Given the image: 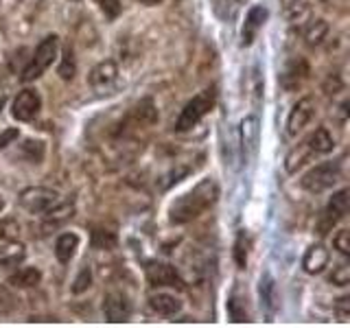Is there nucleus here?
I'll return each instance as SVG.
<instances>
[{
  "label": "nucleus",
  "mask_w": 350,
  "mask_h": 328,
  "mask_svg": "<svg viewBox=\"0 0 350 328\" xmlns=\"http://www.w3.org/2000/svg\"><path fill=\"white\" fill-rule=\"evenodd\" d=\"M313 158V151L306 147V142H300L298 147H293L289 153H287V158H284V171L287 173H298V169H302L306 162H309Z\"/></svg>",
  "instance_id": "21"
},
{
  "label": "nucleus",
  "mask_w": 350,
  "mask_h": 328,
  "mask_svg": "<svg viewBox=\"0 0 350 328\" xmlns=\"http://www.w3.org/2000/svg\"><path fill=\"white\" fill-rule=\"evenodd\" d=\"M241 153H243V162H250L256 156L258 138H260V120L258 116H245L241 120Z\"/></svg>",
  "instance_id": "10"
},
{
  "label": "nucleus",
  "mask_w": 350,
  "mask_h": 328,
  "mask_svg": "<svg viewBox=\"0 0 350 328\" xmlns=\"http://www.w3.org/2000/svg\"><path fill=\"white\" fill-rule=\"evenodd\" d=\"M118 245V238L114 232H107V230H94L92 232V247L96 249H114Z\"/></svg>",
  "instance_id": "28"
},
{
  "label": "nucleus",
  "mask_w": 350,
  "mask_h": 328,
  "mask_svg": "<svg viewBox=\"0 0 350 328\" xmlns=\"http://www.w3.org/2000/svg\"><path fill=\"white\" fill-rule=\"evenodd\" d=\"M7 232H9V223L0 221V238H5V236H7Z\"/></svg>",
  "instance_id": "38"
},
{
  "label": "nucleus",
  "mask_w": 350,
  "mask_h": 328,
  "mask_svg": "<svg viewBox=\"0 0 350 328\" xmlns=\"http://www.w3.org/2000/svg\"><path fill=\"white\" fill-rule=\"evenodd\" d=\"M228 315L232 322H250V315H247V309L245 304L239 300V295H230L228 298Z\"/></svg>",
  "instance_id": "27"
},
{
  "label": "nucleus",
  "mask_w": 350,
  "mask_h": 328,
  "mask_svg": "<svg viewBox=\"0 0 350 328\" xmlns=\"http://www.w3.org/2000/svg\"><path fill=\"white\" fill-rule=\"evenodd\" d=\"M22 260H25V245L22 243H7L5 249H0V265L3 267H16Z\"/></svg>",
  "instance_id": "25"
},
{
  "label": "nucleus",
  "mask_w": 350,
  "mask_h": 328,
  "mask_svg": "<svg viewBox=\"0 0 350 328\" xmlns=\"http://www.w3.org/2000/svg\"><path fill=\"white\" fill-rule=\"evenodd\" d=\"M331 282L337 284V287H346V284L350 282V267H348V262H339V265L333 269Z\"/></svg>",
  "instance_id": "33"
},
{
  "label": "nucleus",
  "mask_w": 350,
  "mask_h": 328,
  "mask_svg": "<svg viewBox=\"0 0 350 328\" xmlns=\"http://www.w3.org/2000/svg\"><path fill=\"white\" fill-rule=\"evenodd\" d=\"M90 284H92V269L90 267H81L79 276H77L75 282H72V293L79 295V293L90 289Z\"/></svg>",
  "instance_id": "31"
},
{
  "label": "nucleus",
  "mask_w": 350,
  "mask_h": 328,
  "mask_svg": "<svg viewBox=\"0 0 350 328\" xmlns=\"http://www.w3.org/2000/svg\"><path fill=\"white\" fill-rule=\"evenodd\" d=\"M140 3H145V5H158V3H162V0H140Z\"/></svg>",
  "instance_id": "39"
},
{
  "label": "nucleus",
  "mask_w": 350,
  "mask_h": 328,
  "mask_svg": "<svg viewBox=\"0 0 350 328\" xmlns=\"http://www.w3.org/2000/svg\"><path fill=\"white\" fill-rule=\"evenodd\" d=\"M72 217H75V206L68 202H57L53 208H49V210L44 213V230L59 228L66 221H70Z\"/></svg>",
  "instance_id": "16"
},
{
  "label": "nucleus",
  "mask_w": 350,
  "mask_h": 328,
  "mask_svg": "<svg viewBox=\"0 0 350 328\" xmlns=\"http://www.w3.org/2000/svg\"><path fill=\"white\" fill-rule=\"evenodd\" d=\"M258 300H260V309L267 315V320H271L278 311V287L276 280L271 278V273H262L260 282H258Z\"/></svg>",
  "instance_id": "14"
},
{
  "label": "nucleus",
  "mask_w": 350,
  "mask_h": 328,
  "mask_svg": "<svg viewBox=\"0 0 350 328\" xmlns=\"http://www.w3.org/2000/svg\"><path fill=\"white\" fill-rule=\"evenodd\" d=\"M20 138V131L16 129V127H9V129H5L3 134H0V149H5L7 145H11L14 140H18Z\"/></svg>",
  "instance_id": "37"
},
{
  "label": "nucleus",
  "mask_w": 350,
  "mask_h": 328,
  "mask_svg": "<svg viewBox=\"0 0 350 328\" xmlns=\"http://www.w3.org/2000/svg\"><path fill=\"white\" fill-rule=\"evenodd\" d=\"M335 315L342 322H348V317H350V298H348V295H344V298L337 300V304H335Z\"/></svg>",
  "instance_id": "36"
},
{
  "label": "nucleus",
  "mask_w": 350,
  "mask_h": 328,
  "mask_svg": "<svg viewBox=\"0 0 350 328\" xmlns=\"http://www.w3.org/2000/svg\"><path fill=\"white\" fill-rule=\"evenodd\" d=\"M77 249H79V236L75 232H64L57 241H55V256L62 265H68L75 258Z\"/></svg>",
  "instance_id": "17"
},
{
  "label": "nucleus",
  "mask_w": 350,
  "mask_h": 328,
  "mask_svg": "<svg viewBox=\"0 0 350 328\" xmlns=\"http://www.w3.org/2000/svg\"><path fill=\"white\" fill-rule=\"evenodd\" d=\"M215 101H217L215 87H206V90H202L200 94H195L191 101L184 105L178 120H175V131H189L195 125H200V120L206 114H211V109L215 107Z\"/></svg>",
  "instance_id": "2"
},
{
  "label": "nucleus",
  "mask_w": 350,
  "mask_h": 328,
  "mask_svg": "<svg viewBox=\"0 0 350 328\" xmlns=\"http://www.w3.org/2000/svg\"><path fill=\"white\" fill-rule=\"evenodd\" d=\"M287 18L293 22V25H298V22L309 18V7H306L302 0H293L291 5H287Z\"/></svg>",
  "instance_id": "30"
},
{
  "label": "nucleus",
  "mask_w": 350,
  "mask_h": 328,
  "mask_svg": "<svg viewBox=\"0 0 350 328\" xmlns=\"http://www.w3.org/2000/svg\"><path fill=\"white\" fill-rule=\"evenodd\" d=\"M98 5H101V11L109 20L118 18V14H120V0H98Z\"/></svg>",
  "instance_id": "35"
},
{
  "label": "nucleus",
  "mask_w": 350,
  "mask_h": 328,
  "mask_svg": "<svg viewBox=\"0 0 350 328\" xmlns=\"http://www.w3.org/2000/svg\"><path fill=\"white\" fill-rule=\"evenodd\" d=\"M267 16H269V11L262 5H254L247 11L243 29H241V44H243V46H252V44H254L258 31L262 29V25H265Z\"/></svg>",
  "instance_id": "13"
},
{
  "label": "nucleus",
  "mask_w": 350,
  "mask_h": 328,
  "mask_svg": "<svg viewBox=\"0 0 350 328\" xmlns=\"http://www.w3.org/2000/svg\"><path fill=\"white\" fill-rule=\"evenodd\" d=\"M42 109V96L38 90H27L18 92V96L14 98V103H11V114H14L16 120H22V123H29L33 120Z\"/></svg>",
  "instance_id": "8"
},
{
  "label": "nucleus",
  "mask_w": 350,
  "mask_h": 328,
  "mask_svg": "<svg viewBox=\"0 0 350 328\" xmlns=\"http://www.w3.org/2000/svg\"><path fill=\"white\" fill-rule=\"evenodd\" d=\"M127 120H134L136 127H140V125H153V123H156V120H158V112H156V107H153L151 98H145V101H140L129 112Z\"/></svg>",
  "instance_id": "22"
},
{
  "label": "nucleus",
  "mask_w": 350,
  "mask_h": 328,
  "mask_svg": "<svg viewBox=\"0 0 350 328\" xmlns=\"http://www.w3.org/2000/svg\"><path fill=\"white\" fill-rule=\"evenodd\" d=\"M147 280L151 287H178L184 289V280L180 278L178 269L169 262H158L153 260L147 265Z\"/></svg>",
  "instance_id": "9"
},
{
  "label": "nucleus",
  "mask_w": 350,
  "mask_h": 328,
  "mask_svg": "<svg viewBox=\"0 0 350 328\" xmlns=\"http://www.w3.org/2000/svg\"><path fill=\"white\" fill-rule=\"evenodd\" d=\"M3 208H5V200H3V197H0V210H3Z\"/></svg>",
  "instance_id": "40"
},
{
  "label": "nucleus",
  "mask_w": 350,
  "mask_h": 328,
  "mask_svg": "<svg viewBox=\"0 0 350 328\" xmlns=\"http://www.w3.org/2000/svg\"><path fill=\"white\" fill-rule=\"evenodd\" d=\"M0 3H3V0H0Z\"/></svg>",
  "instance_id": "42"
},
{
  "label": "nucleus",
  "mask_w": 350,
  "mask_h": 328,
  "mask_svg": "<svg viewBox=\"0 0 350 328\" xmlns=\"http://www.w3.org/2000/svg\"><path fill=\"white\" fill-rule=\"evenodd\" d=\"M304 142H306V147L313 151V156H324V153H331L335 149V138L328 134V129L324 127L315 129Z\"/></svg>",
  "instance_id": "20"
},
{
  "label": "nucleus",
  "mask_w": 350,
  "mask_h": 328,
  "mask_svg": "<svg viewBox=\"0 0 350 328\" xmlns=\"http://www.w3.org/2000/svg\"><path fill=\"white\" fill-rule=\"evenodd\" d=\"M237 3H239V5H243V3H247V0H237Z\"/></svg>",
  "instance_id": "41"
},
{
  "label": "nucleus",
  "mask_w": 350,
  "mask_h": 328,
  "mask_svg": "<svg viewBox=\"0 0 350 328\" xmlns=\"http://www.w3.org/2000/svg\"><path fill=\"white\" fill-rule=\"evenodd\" d=\"M328 36V22L322 18H313L309 20V25L304 27V42L309 46H320Z\"/></svg>",
  "instance_id": "24"
},
{
  "label": "nucleus",
  "mask_w": 350,
  "mask_h": 328,
  "mask_svg": "<svg viewBox=\"0 0 350 328\" xmlns=\"http://www.w3.org/2000/svg\"><path fill=\"white\" fill-rule=\"evenodd\" d=\"M311 68H309V62L304 57H293L287 62V66L282 68L280 72V85L284 92H295L300 90L304 85V81L309 79Z\"/></svg>",
  "instance_id": "7"
},
{
  "label": "nucleus",
  "mask_w": 350,
  "mask_h": 328,
  "mask_svg": "<svg viewBox=\"0 0 350 328\" xmlns=\"http://www.w3.org/2000/svg\"><path fill=\"white\" fill-rule=\"evenodd\" d=\"M103 315L107 322L118 324V322H127L131 315V302L127 300L125 293L112 291L103 298Z\"/></svg>",
  "instance_id": "12"
},
{
  "label": "nucleus",
  "mask_w": 350,
  "mask_h": 328,
  "mask_svg": "<svg viewBox=\"0 0 350 328\" xmlns=\"http://www.w3.org/2000/svg\"><path fill=\"white\" fill-rule=\"evenodd\" d=\"M57 202H62L59 193L46 189V186H31L20 193V206L31 215H44Z\"/></svg>",
  "instance_id": "5"
},
{
  "label": "nucleus",
  "mask_w": 350,
  "mask_h": 328,
  "mask_svg": "<svg viewBox=\"0 0 350 328\" xmlns=\"http://www.w3.org/2000/svg\"><path fill=\"white\" fill-rule=\"evenodd\" d=\"M328 260H331L328 249L317 243V245H311L309 249H306V254L302 258V267H304L306 273L315 276V273H322L328 267Z\"/></svg>",
  "instance_id": "15"
},
{
  "label": "nucleus",
  "mask_w": 350,
  "mask_h": 328,
  "mask_svg": "<svg viewBox=\"0 0 350 328\" xmlns=\"http://www.w3.org/2000/svg\"><path fill=\"white\" fill-rule=\"evenodd\" d=\"M57 53H59V38L57 36H46L40 42V46L36 49V53H33L29 66L22 70L20 81L22 83H31V81L40 79V77L49 70V66L57 59Z\"/></svg>",
  "instance_id": "3"
},
{
  "label": "nucleus",
  "mask_w": 350,
  "mask_h": 328,
  "mask_svg": "<svg viewBox=\"0 0 350 328\" xmlns=\"http://www.w3.org/2000/svg\"><path fill=\"white\" fill-rule=\"evenodd\" d=\"M234 260H237L239 269L247 267V238H245V232L237 234V241H234Z\"/></svg>",
  "instance_id": "29"
},
{
  "label": "nucleus",
  "mask_w": 350,
  "mask_h": 328,
  "mask_svg": "<svg viewBox=\"0 0 350 328\" xmlns=\"http://www.w3.org/2000/svg\"><path fill=\"white\" fill-rule=\"evenodd\" d=\"M333 245H335V249H339V254H344V256L350 254V232L348 230H339L333 238Z\"/></svg>",
  "instance_id": "34"
},
{
  "label": "nucleus",
  "mask_w": 350,
  "mask_h": 328,
  "mask_svg": "<svg viewBox=\"0 0 350 328\" xmlns=\"http://www.w3.org/2000/svg\"><path fill=\"white\" fill-rule=\"evenodd\" d=\"M77 72V62H75V51L72 46H66L62 53V64H59V77L64 81H72Z\"/></svg>",
  "instance_id": "26"
},
{
  "label": "nucleus",
  "mask_w": 350,
  "mask_h": 328,
  "mask_svg": "<svg viewBox=\"0 0 350 328\" xmlns=\"http://www.w3.org/2000/svg\"><path fill=\"white\" fill-rule=\"evenodd\" d=\"M116 74H118L116 64L112 59H105V62L94 66L90 77H88V81H90L92 87H105V85H109L116 79Z\"/></svg>",
  "instance_id": "18"
},
{
  "label": "nucleus",
  "mask_w": 350,
  "mask_h": 328,
  "mask_svg": "<svg viewBox=\"0 0 350 328\" xmlns=\"http://www.w3.org/2000/svg\"><path fill=\"white\" fill-rule=\"evenodd\" d=\"M22 151H25V156L31 162H40L44 158V142L42 140H27Z\"/></svg>",
  "instance_id": "32"
},
{
  "label": "nucleus",
  "mask_w": 350,
  "mask_h": 328,
  "mask_svg": "<svg viewBox=\"0 0 350 328\" xmlns=\"http://www.w3.org/2000/svg\"><path fill=\"white\" fill-rule=\"evenodd\" d=\"M348 195H350V191L342 189V191H337L331 200H328L324 213L320 217V221H317V232H320L322 236L331 232V230L348 215Z\"/></svg>",
  "instance_id": "6"
},
{
  "label": "nucleus",
  "mask_w": 350,
  "mask_h": 328,
  "mask_svg": "<svg viewBox=\"0 0 350 328\" xmlns=\"http://www.w3.org/2000/svg\"><path fill=\"white\" fill-rule=\"evenodd\" d=\"M339 178H342V162H322L313 167L309 173L302 175L300 186L306 193L320 195L328 189H333L339 182Z\"/></svg>",
  "instance_id": "4"
},
{
  "label": "nucleus",
  "mask_w": 350,
  "mask_h": 328,
  "mask_svg": "<svg viewBox=\"0 0 350 328\" xmlns=\"http://www.w3.org/2000/svg\"><path fill=\"white\" fill-rule=\"evenodd\" d=\"M219 197V186L213 178H206L193 191L178 197L169 208V221L173 226H184L193 219L202 217L208 208H213Z\"/></svg>",
  "instance_id": "1"
},
{
  "label": "nucleus",
  "mask_w": 350,
  "mask_h": 328,
  "mask_svg": "<svg viewBox=\"0 0 350 328\" xmlns=\"http://www.w3.org/2000/svg\"><path fill=\"white\" fill-rule=\"evenodd\" d=\"M149 306L158 315H175L182 311V302L169 293H153L149 298Z\"/></svg>",
  "instance_id": "19"
},
{
  "label": "nucleus",
  "mask_w": 350,
  "mask_h": 328,
  "mask_svg": "<svg viewBox=\"0 0 350 328\" xmlns=\"http://www.w3.org/2000/svg\"><path fill=\"white\" fill-rule=\"evenodd\" d=\"M40 280H42V271L36 267H22L9 276V284H14L18 289H31L40 284Z\"/></svg>",
  "instance_id": "23"
},
{
  "label": "nucleus",
  "mask_w": 350,
  "mask_h": 328,
  "mask_svg": "<svg viewBox=\"0 0 350 328\" xmlns=\"http://www.w3.org/2000/svg\"><path fill=\"white\" fill-rule=\"evenodd\" d=\"M315 114V101L311 96H302L298 103L291 107L289 118H287V134L289 136H298L300 131L309 125V120Z\"/></svg>",
  "instance_id": "11"
}]
</instances>
